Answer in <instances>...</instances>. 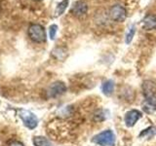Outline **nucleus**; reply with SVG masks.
<instances>
[{"instance_id": "1", "label": "nucleus", "mask_w": 156, "mask_h": 146, "mask_svg": "<svg viewBox=\"0 0 156 146\" xmlns=\"http://www.w3.org/2000/svg\"><path fill=\"white\" fill-rule=\"evenodd\" d=\"M92 141L101 146H115V134L111 130H106L95 135Z\"/></svg>"}, {"instance_id": "2", "label": "nucleus", "mask_w": 156, "mask_h": 146, "mask_svg": "<svg viewBox=\"0 0 156 146\" xmlns=\"http://www.w3.org/2000/svg\"><path fill=\"white\" fill-rule=\"evenodd\" d=\"M27 33L29 38L35 43H42L46 41L47 35L45 28L39 23H33L31 26H29Z\"/></svg>"}, {"instance_id": "3", "label": "nucleus", "mask_w": 156, "mask_h": 146, "mask_svg": "<svg viewBox=\"0 0 156 146\" xmlns=\"http://www.w3.org/2000/svg\"><path fill=\"white\" fill-rule=\"evenodd\" d=\"M19 115H20V117H21V119L23 120L24 126L27 127L28 129L33 130L37 127L38 119H37V117L32 113V112L28 111V110H20Z\"/></svg>"}, {"instance_id": "4", "label": "nucleus", "mask_w": 156, "mask_h": 146, "mask_svg": "<svg viewBox=\"0 0 156 146\" xmlns=\"http://www.w3.org/2000/svg\"><path fill=\"white\" fill-rule=\"evenodd\" d=\"M109 17L114 22L123 23L127 18V11L123 6L116 4L111 7L109 11Z\"/></svg>"}, {"instance_id": "5", "label": "nucleus", "mask_w": 156, "mask_h": 146, "mask_svg": "<svg viewBox=\"0 0 156 146\" xmlns=\"http://www.w3.org/2000/svg\"><path fill=\"white\" fill-rule=\"evenodd\" d=\"M66 91V87L65 85V83L58 81V82L53 83V84L49 87L48 95L50 97H57L58 96H62V94H65Z\"/></svg>"}, {"instance_id": "6", "label": "nucleus", "mask_w": 156, "mask_h": 146, "mask_svg": "<svg viewBox=\"0 0 156 146\" xmlns=\"http://www.w3.org/2000/svg\"><path fill=\"white\" fill-rule=\"evenodd\" d=\"M87 11H88V4L85 1H83V0H78V1H76L73 4V6L70 10V13L74 17L80 18L82 16H84L87 13Z\"/></svg>"}, {"instance_id": "7", "label": "nucleus", "mask_w": 156, "mask_h": 146, "mask_svg": "<svg viewBox=\"0 0 156 146\" xmlns=\"http://www.w3.org/2000/svg\"><path fill=\"white\" fill-rule=\"evenodd\" d=\"M141 113L139 111V110H130L128 111L127 113L125 114V118H124V121H125V125L127 127H133L136 125V123L138 122L140 118H141Z\"/></svg>"}, {"instance_id": "8", "label": "nucleus", "mask_w": 156, "mask_h": 146, "mask_svg": "<svg viewBox=\"0 0 156 146\" xmlns=\"http://www.w3.org/2000/svg\"><path fill=\"white\" fill-rule=\"evenodd\" d=\"M143 92L144 96V99H147V97H152L155 96L156 94V85L153 81L151 80H144L143 82Z\"/></svg>"}, {"instance_id": "9", "label": "nucleus", "mask_w": 156, "mask_h": 146, "mask_svg": "<svg viewBox=\"0 0 156 146\" xmlns=\"http://www.w3.org/2000/svg\"><path fill=\"white\" fill-rule=\"evenodd\" d=\"M143 110L147 114H152L156 111V96L144 99L143 102Z\"/></svg>"}, {"instance_id": "10", "label": "nucleus", "mask_w": 156, "mask_h": 146, "mask_svg": "<svg viewBox=\"0 0 156 146\" xmlns=\"http://www.w3.org/2000/svg\"><path fill=\"white\" fill-rule=\"evenodd\" d=\"M143 23L145 29H154L156 28V17L153 15H147L144 17Z\"/></svg>"}, {"instance_id": "11", "label": "nucleus", "mask_w": 156, "mask_h": 146, "mask_svg": "<svg viewBox=\"0 0 156 146\" xmlns=\"http://www.w3.org/2000/svg\"><path fill=\"white\" fill-rule=\"evenodd\" d=\"M101 91L104 92V95H105L106 96H111L114 92V82L112 80L105 81L104 84H102Z\"/></svg>"}, {"instance_id": "12", "label": "nucleus", "mask_w": 156, "mask_h": 146, "mask_svg": "<svg viewBox=\"0 0 156 146\" xmlns=\"http://www.w3.org/2000/svg\"><path fill=\"white\" fill-rule=\"evenodd\" d=\"M68 3H69V0H62V1L57 5L56 12H55V16L56 17L62 16V15L65 13L66 9L68 6Z\"/></svg>"}, {"instance_id": "13", "label": "nucleus", "mask_w": 156, "mask_h": 146, "mask_svg": "<svg viewBox=\"0 0 156 146\" xmlns=\"http://www.w3.org/2000/svg\"><path fill=\"white\" fill-rule=\"evenodd\" d=\"M33 143L35 146H52L50 141L43 136H35L33 138Z\"/></svg>"}, {"instance_id": "14", "label": "nucleus", "mask_w": 156, "mask_h": 146, "mask_svg": "<svg viewBox=\"0 0 156 146\" xmlns=\"http://www.w3.org/2000/svg\"><path fill=\"white\" fill-rule=\"evenodd\" d=\"M155 134H156V128H154V127H150V128H147L144 131H141L140 136H146L147 138H151Z\"/></svg>"}, {"instance_id": "15", "label": "nucleus", "mask_w": 156, "mask_h": 146, "mask_svg": "<svg viewBox=\"0 0 156 146\" xmlns=\"http://www.w3.org/2000/svg\"><path fill=\"white\" fill-rule=\"evenodd\" d=\"M135 33H136V26H132L129 29V31L126 34V38H125L126 44H130L132 42V40H133V38L135 36Z\"/></svg>"}, {"instance_id": "16", "label": "nucleus", "mask_w": 156, "mask_h": 146, "mask_svg": "<svg viewBox=\"0 0 156 146\" xmlns=\"http://www.w3.org/2000/svg\"><path fill=\"white\" fill-rule=\"evenodd\" d=\"M57 31H58V26H57V24H52V26L49 27V36H50L51 40H54V39H55Z\"/></svg>"}, {"instance_id": "17", "label": "nucleus", "mask_w": 156, "mask_h": 146, "mask_svg": "<svg viewBox=\"0 0 156 146\" xmlns=\"http://www.w3.org/2000/svg\"><path fill=\"white\" fill-rule=\"evenodd\" d=\"M9 146H24V145L21 142H19V141H13L12 143H10Z\"/></svg>"}, {"instance_id": "18", "label": "nucleus", "mask_w": 156, "mask_h": 146, "mask_svg": "<svg viewBox=\"0 0 156 146\" xmlns=\"http://www.w3.org/2000/svg\"><path fill=\"white\" fill-rule=\"evenodd\" d=\"M35 1H40V0H35Z\"/></svg>"}]
</instances>
